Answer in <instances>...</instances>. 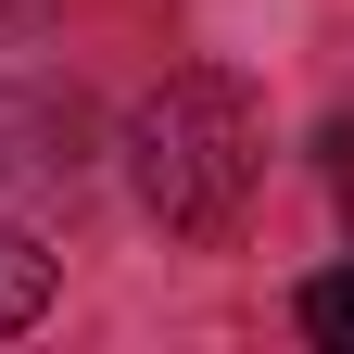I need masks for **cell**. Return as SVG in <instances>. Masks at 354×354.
<instances>
[{
	"label": "cell",
	"instance_id": "3957f363",
	"mask_svg": "<svg viewBox=\"0 0 354 354\" xmlns=\"http://www.w3.org/2000/svg\"><path fill=\"white\" fill-rule=\"evenodd\" d=\"M304 329H317L329 354H354V266H329V279H304Z\"/></svg>",
	"mask_w": 354,
	"mask_h": 354
},
{
	"label": "cell",
	"instance_id": "6da1fadb",
	"mask_svg": "<svg viewBox=\"0 0 354 354\" xmlns=\"http://www.w3.org/2000/svg\"><path fill=\"white\" fill-rule=\"evenodd\" d=\"M127 177H140V203L165 215L177 241H215L228 215L253 203V177H266V114H253V88L241 76H165L140 114H127Z\"/></svg>",
	"mask_w": 354,
	"mask_h": 354
},
{
	"label": "cell",
	"instance_id": "7a4b0ae2",
	"mask_svg": "<svg viewBox=\"0 0 354 354\" xmlns=\"http://www.w3.org/2000/svg\"><path fill=\"white\" fill-rule=\"evenodd\" d=\"M38 317H51V253L0 228V329H38Z\"/></svg>",
	"mask_w": 354,
	"mask_h": 354
}]
</instances>
